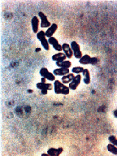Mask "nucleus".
<instances>
[{
	"mask_svg": "<svg viewBox=\"0 0 117 156\" xmlns=\"http://www.w3.org/2000/svg\"><path fill=\"white\" fill-rule=\"evenodd\" d=\"M37 37L39 40V41L41 42V46L43 47L46 51H49L50 50V43H49L48 39L46 37V34H45V32L41 30V31H39L37 34Z\"/></svg>",
	"mask_w": 117,
	"mask_h": 156,
	"instance_id": "obj_3",
	"label": "nucleus"
},
{
	"mask_svg": "<svg viewBox=\"0 0 117 156\" xmlns=\"http://www.w3.org/2000/svg\"><path fill=\"white\" fill-rule=\"evenodd\" d=\"M39 74L41 76V77L46 78V80H50V81H55V76L54 75L53 73H51L46 68H41L40 69Z\"/></svg>",
	"mask_w": 117,
	"mask_h": 156,
	"instance_id": "obj_5",
	"label": "nucleus"
},
{
	"mask_svg": "<svg viewBox=\"0 0 117 156\" xmlns=\"http://www.w3.org/2000/svg\"><path fill=\"white\" fill-rule=\"evenodd\" d=\"M71 47H72V50L73 51V56L75 57L76 58H78L80 59L81 57L83 56L82 52L80 51V45L76 42V41H73L70 44Z\"/></svg>",
	"mask_w": 117,
	"mask_h": 156,
	"instance_id": "obj_6",
	"label": "nucleus"
},
{
	"mask_svg": "<svg viewBox=\"0 0 117 156\" xmlns=\"http://www.w3.org/2000/svg\"><path fill=\"white\" fill-rule=\"evenodd\" d=\"M85 70V68H82V67H73L71 70V73H75V74H81L83 73V71Z\"/></svg>",
	"mask_w": 117,
	"mask_h": 156,
	"instance_id": "obj_20",
	"label": "nucleus"
},
{
	"mask_svg": "<svg viewBox=\"0 0 117 156\" xmlns=\"http://www.w3.org/2000/svg\"><path fill=\"white\" fill-rule=\"evenodd\" d=\"M32 30L34 34H37L39 32V18L37 16H34L31 20Z\"/></svg>",
	"mask_w": 117,
	"mask_h": 156,
	"instance_id": "obj_12",
	"label": "nucleus"
},
{
	"mask_svg": "<svg viewBox=\"0 0 117 156\" xmlns=\"http://www.w3.org/2000/svg\"><path fill=\"white\" fill-rule=\"evenodd\" d=\"M71 71L69 68H56L53 71V74L55 76H63L67 75L68 73H70Z\"/></svg>",
	"mask_w": 117,
	"mask_h": 156,
	"instance_id": "obj_14",
	"label": "nucleus"
},
{
	"mask_svg": "<svg viewBox=\"0 0 117 156\" xmlns=\"http://www.w3.org/2000/svg\"><path fill=\"white\" fill-rule=\"evenodd\" d=\"M38 16L41 20V23H40V27L41 28H46V29H48L49 27L51 26V23L48 20L47 17L45 14H44L42 12H38Z\"/></svg>",
	"mask_w": 117,
	"mask_h": 156,
	"instance_id": "obj_7",
	"label": "nucleus"
},
{
	"mask_svg": "<svg viewBox=\"0 0 117 156\" xmlns=\"http://www.w3.org/2000/svg\"><path fill=\"white\" fill-rule=\"evenodd\" d=\"M36 87L41 91V94L46 95L48 93V90H51L54 89V85L51 83L46 82H38L37 83Z\"/></svg>",
	"mask_w": 117,
	"mask_h": 156,
	"instance_id": "obj_4",
	"label": "nucleus"
},
{
	"mask_svg": "<svg viewBox=\"0 0 117 156\" xmlns=\"http://www.w3.org/2000/svg\"><path fill=\"white\" fill-rule=\"evenodd\" d=\"M113 115H114L115 118H117V109H115L114 112H113Z\"/></svg>",
	"mask_w": 117,
	"mask_h": 156,
	"instance_id": "obj_22",
	"label": "nucleus"
},
{
	"mask_svg": "<svg viewBox=\"0 0 117 156\" xmlns=\"http://www.w3.org/2000/svg\"><path fill=\"white\" fill-rule=\"evenodd\" d=\"M48 41L49 43H50V46H53V48L55 50V51H58V52H61V51H63V46L62 45L59 44L58 41L55 37H51L50 38H48Z\"/></svg>",
	"mask_w": 117,
	"mask_h": 156,
	"instance_id": "obj_9",
	"label": "nucleus"
},
{
	"mask_svg": "<svg viewBox=\"0 0 117 156\" xmlns=\"http://www.w3.org/2000/svg\"><path fill=\"white\" fill-rule=\"evenodd\" d=\"M83 75V80H84V83L85 85H90L91 83V76H90V73L89 69L87 68H85V70L83 71L82 73Z\"/></svg>",
	"mask_w": 117,
	"mask_h": 156,
	"instance_id": "obj_17",
	"label": "nucleus"
},
{
	"mask_svg": "<svg viewBox=\"0 0 117 156\" xmlns=\"http://www.w3.org/2000/svg\"><path fill=\"white\" fill-rule=\"evenodd\" d=\"M108 140H109V141L111 142V143H112L113 145H115V146H117V137L115 136H114V135H111V136H109V137H108Z\"/></svg>",
	"mask_w": 117,
	"mask_h": 156,
	"instance_id": "obj_21",
	"label": "nucleus"
},
{
	"mask_svg": "<svg viewBox=\"0 0 117 156\" xmlns=\"http://www.w3.org/2000/svg\"><path fill=\"white\" fill-rule=\"evenodd\" d=\"M75 77V75H74V73H70L67 74V75L63 76L61 78V81L64 84V85H68V84H70L72 82V80L74 79Z\"/></svg>",
	"mask_w": 117,
	"mask_h": 156,
	"instance_id": "obj_15",
	"label": "nucleus"
},
{
	"mask_svg": "<svg viewBox=\"0 0 117 156\" xmlns=\"http://www.w3.org/2000/svg\"><path fill=\"white\" fill-rule=\"evenodd\" d=\"M107 151H109L110 153H112V154H115V155H117V146L113 145L112 143L110 142L108 145L107 146Z\"/></svg>",
	"mask_w": 117,
	"mask_h": 156,
	"instance_id": "obj_19",
	"label": "nucleus"
},
{
	"mask_svg": "<svg viewBox=\"0 0 117 156\" xmlns=\"http://www.w3.org/2000/svg\"><path fill=\"white\" fill-rule=\"evenodd\" d=\"M54 85V92L56 94H63L68 95L70 93V89L68 86L64 85L62 81H59L58 80H55L53 83Z\"/></svg>",
	"mask_w": 117,
	"mask_h": 156,
	"instance_id": "obj_1",
	"label": "nucleus"
},
{
	"mask_svg": "<svg viewBox=\"0 0 117 156\" xmlns=\"http://www.w3.org/2000/svg\"><path fill=\"white\" fill-rule=\"evenodd\" d=\"M57 29H58V24H55V23L51 24V26L49 27L48 29H46V31L45 32L46 37L50 38L51 37H53L54 34H55V32L57 31Z\"/></svg>",
	"mask_w": 117,
	"mask_h": 156,
	"instance_id": "obj_10",
	"label": "nucleus"
},
{
	"mask_svg": "<svg viewBox=\"0 0 117 156\" xmlns=\"http://www.w3.org/2000/svg\"><path fill=\"white\" fill-rule=\"evenodd\" d=\"M41 155H42V156H48L49 154H47V152H46V153H42V154H41Z\"/></svg>",
	"mask_w": 117,
	"mask_h": 156,
	"instance_id": "obj_23",
	"label": "nucleus"
},
{
	"mask_svg": "<svg viewBox=\"0 0 117 156\" xmlns=\"http://www.w3.org/2000/svg\"><path fill=\"white\" fill-rule=\"evenodd\" d=\"M56 65L58 68H70L72 67V62L69 60H63L59 61V62H55Z\"/></svg>",
	"mask_w": 117,
	"mask_h": 156,
	"instance_id": "obj_18",
	"label": "nucleus"
},
{
	"mask_svg": "<svg viewBox=\"0 0 117 156\" xmlns=\"http://www.w3.org/2000/svg\"><path fill=\"white\" fill-rule=\"evenodd\" d=\"M99 62V58L98 57H91L89 55H85L79 59V63L83 65H87V64H92L95 65Z\"/></svg>",
	"mask_w": 117,
	"mask_h": 156,
	"instance_id": "obj_2",
	"label": "nucleus"
},
{
	"mask_svg": "<svg viewBox=\"0 0 117 156\" xmlns=\"http://www.w3.org/2000/svg\"><path fill=\"white\" fill-rule=\"evenodd\" d=\"M63 152V147H58V148H49L47 150V154L50 156H58L60 155Z\"/></svg>",
	"mask_w": 117,
	"mask_h": 156,
	"instance_id": "obj_13",
	"label": "nucleus"
},
{
	"mask_svg": "<svg viewBox=\"0 0 117 156\" xmlns=\"http://www.w3.org/2000/svg\"><path fill=\"white\" fill-rule=\"evenodd\" d=\"M52 60L55 61V62H59V61H63L66 60L67 58V56L64 53H62V52H58V53H56L55 55H52L51 57Z\"/></svg>",
	"mask_w": 117,
	"mask_h": 156,
	"instance_id": "obj_16",
	"label": "nucleus"
},
{
	"mask_svg": "<svg viewBox=\"0 0 117 156\" xmlns=\"http://www.w3.org/2000/svg\"><path fill=\"white\" fill-rule=\"evenodd\" d=\"M62 46H63V53L65 54L66 56H67V58H73V50H72V47H71L70 45L65 42V43H63V45H62Z\"/></svg>",
	"mask_w": 117,
	"mask_h": 156,
	"instance_id": "obj_11",
	"label": "nucleus"
},
{
	"mask_svg": "<svg viewBox=\"0 0 117 156\" xmlns=\"http://www.w3.org/2000/svg\"><path fill=\"white\" fill-rule=\"evenodd\" d=\"M81 79H82V76L80 74H76V76H75V77L72 80V82L69 84L68 87L71 90H76L77 89V87L80 85V82H81Z\"/></svg>",
	"mask_w": 117,
	"mask_h": 156,
	"instance_id": "obj_8",
	"label": "nucleus"
}]
</instances>
